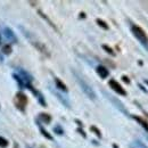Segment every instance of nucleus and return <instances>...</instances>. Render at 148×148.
I'll use <instances>...</instances> for the list:
<instances>
[{
    "instance_id": "obj_12",
    "label": "nucleus",
    "mask_w": 148,
    "mask_h": 148,
    "mask_svg": "<svg viewBox=\"0 0 148 148\" xmlns=\"http://www.w3.org/2000/svg\"><path fill=\"white\" fill-rule=\"evenodd\" d=\"M39 129H40L41 133H42V134H43V136H45V137H46L47 139H49V140H53V137H51V136H50V134H49V133H48V132H47L46 130L43 129L42 127H40V125H39Z\"/></svg>"
},
{
    "instance_id": "obj_23",
    "label": "nucleus",
    "mask_w": 148,
    "mask_h": 148,
    "mask_svg": "<svg viewBox=\"0 0 148 148\" xmlns=\"http://www.w3.org/2000/svg\"><path fill=\"white\" fill-rule=\"evenodd\" d=\"M145 82H146V83H147V84H148V80H146V81H145Z\"/></svg>"
},
{
    "instance_id": "obj_3",
    "label": "nucleus",
    "mask_w": 148,
    "mask_h": 148,
    "mask_svg": "<svg viewBox=\"0 0 148 148\" xmlns=\"http://www.w3.org/2000/svg\"><path fill=\"white\" fill-rule=\"evenodd\" d=\"M19 30H22V32L24 33V36L27 38V39L30 40V42H31V43H33V45L37 47V48L39 49V50H40V51H42V53H45V54H46L47 56H49V54L47 53V49H46V47H45V46H43L41 42H39L37 39L34 38V36H33V34H31V33H30L27 30H25V29H24V27H22V26H19Z\"/></svg>"
},
{
    "instance_id": "obj_13",
    "label": "nucleus",
    "mask_w": 148,
    "mask_h": 148,
    "mask_svg": "<svg viewBox=\"0 0 148 148\" xmlns=\"http://www.w3.org/2000/svg\"><path fill=\"white\" fill-rule=\"evenodd\" d=\"M2 53H3L5 55H9V54L12 53V48H10V46L5 45V46L2 47Z\"/></svg>"
},
{
    "instance_id": "obj_6",
    "label": "nucleus",
    "mask_w": 148,
    "mask_h": 148,
    "mask_svg": "<svg viewBox=\"0 0 148 148\" xmlns=\"http://www.w3.org/2000/svg\"><path fill=\"white\" fill-rule=\"evenodd\" d=\"M26 101H27V99H26V97H25L24 93L19 92L16 95V97H15V103H16V106L18 107L21 111H24L25 105H26Z\"/></svg>"
},
{
    "instance_id": "obj_15",
    "label": "nucleus",
    "mask_w": 148,
    "mask_h": 148,
    "mask_svg": "<svg viewBox=\"0 0 148 148\" xmlns=\"http://www.w3.org/2000/svg\"><path fill=\"white\" fill-rule=\"evenodd\" d=\"M97 24L99 25V26H101L103 29H105V30H108V25L104 22V21H101V19H97Z\"/></svg>"
},
{
    "instance_id": "obj_22",
    "label": "nucleus",
    "mask_w": 148,
    "mask_h": 148,
    "mask_svg": "<svg viewBox=\"0 0 148 148\" xmlns=\"http://www.w3.org/2000/svg\"><path fill=\"white\" fill-rule=\"evenodd\" d=\"M138 145H139V146H141L143 148H148L147 146H145V145H143V144H140V143H138Z\"/></svg>"
},
{
    "instance_id": "obj_8",
    "label": "nucleus",
    "mask_w": 148,
    "mask_h": 148,
    "mask_svg": "<svg viewBox=\"0 0 148 148\" xmlns=\"http://www.w3.org/2000/svg\"><path fill=\"white\" fill-rule=\"evenodd\" d=\"M96 71H97V73L98 75L101 77V79H106L107 76H108V70L105 67V66H101V65H99V66H97V69H96Z\"/></svg>"
},
{
    "instance_id": "obj_10",
    "label": "nucleus",
    "mask_w": 148,
    "mask_h": 148,
    "mask_svg": "<svg viewBox=\"0 0 148 148\" xmlns=\"http://www.w3.org/2000/svg\"><path fill=\"white\" fill-rule=\"evenodd\" d=\"M133 119H134L136 121H138L139 124H140L143 128H145V130L148 132V123L144 120V119H141V117H139V116H133Z\"/></svg>"
},
{
    "instance_id": "obj_19",
    "label": "nucleus",
    "mask_w": 148,
    "mask_h": 148,
    "mask_svg": "<svg viewBox=\"0 0 148 148\" xmlns=\"http://www.w3.org/2000/svg\"><path fill=\"white\" fill-rule=\"evenodd\" d=\"M54 130L56 131L57 134H63V133H64V131H63V129H62L60 127H55V129Z\"/></svg>"
},
{
    "instance_id": "obj_20",
    "label": "nucleus",
    "mask_w": 148,
    "mask_h": 148,
    "mask_svg": "<svg viewBox=\"0 0 148 148\" xmlns=\"http://www.w3.org/2000/svg\"><path fill=\"white\" fill-rule=\"evenodd\" d=\"M122 79H123V81L124 82H127V83H130V80L127 77V76H122Z\"/></svg>"
},
{
    "instance_id": "obj_4",
    "label": "nucleus",
    "mask_w": 148,
    "mask_h": 148,
    "mask_svg": "<svg viewBox=\"0 0 148 148\" xmlns=\"http://www.w3.org/2000/svg\"><path fill=\"white\" fill-rule=\"evenodd\" d=\"M108 84H110V87H111L112 89L116 93H119V95H121V96H127V91L123 89V87H122L117 81H115V80L112 79V80H110Z\"/></svg>"
},
{
    "instance_id": "obj_5",
    "label": "nucleus",
    "mask_w": 148,
    "mask_h": 148,
    "mask_svg": "<svg viewBox=\"0 0 148 148\" xmlns=\"http://www.w3.org/2000/svg\"><path fill=\"white\" fill-rule=\"evenodd\" d=\"M103 93H104V95H106V97H107V98H108V99L111 100L112 103H113V104L115 105V107H117V108H119L120 111L123 112V113H124V115H129V113H128V111H127V110L124 108V106L122 105V103H121V101H120L119 99H116V98L112 97L111 95H110V93H107L106 91H103Z\"/></svg>"
},
{
    "instance_id": "obj_11",
    "label": "nucleus",
    "mask_w": 148,
    "mask_h": 148,
    "mask_svg": "<svg viewBox=\"0 0 148 148\" xmlns=\"http://www.w3.org/2000/svg\"><path fill=\"white\" fill-rule=\"evenodd\" d=\"M13 77L17 81V83H18L19 88H23V87H25V84H24V82H23V80L21 79V76H19L18 74H13Z\"/></svg>"
},
{
    "instance_id": "obj_17",
    "label": "nucleus",
    "mask_w": 148,
    "mask_h": 148,
    "mask_svg": "<svg viewBox=\"0 0 148 148\" xmlns=\"http://www.w3.org/2000/svg\"><path fill=\"white\" fill-rule=\"evenodd\" d=\"M103 48H104V49H105V50H106V51H107L108 54H111L112 56L115 55V53H114V51L112 50V48H110L108 46H106V45H103Z\"/></svg>"
},
{
    "instance_id": "obj_18",
    "label": "nucleus",
    "mask_w": 148,
    "mask_h": 148,
    "mask_svg": "<svg viewBox=\"0 0 148 148\" xmlns=\"http://www.w3.org/2000/svg\"><path fill=\"white\" fill-rule=\"evenodd\" d=\"M91 130H92L93 132H95V133H96V134H97V136H98L99 138H101V133H100V131L97 129L96 127H91Z\"/></svg>"
},
{
    "instance_id": "obj_14",
    "label": "nucleus",
    "mask_w": 148,
    "mask_h": 148,
    "mask_svg": "<svg viewBox=\"0 0 148 148\" xmlns=\"http://www.w3.org/2000/svg\"><path fill=\"white\" fill-rule=\"evenodd\" d=\"M40 119H41L45 123H49L50 120H51V117H50L49 115H47V114H41V115H40Z\"/></svg>"
},
{
    "instance_id": "obj_2",
    "label": "nucleus",
    "mask_w": 148,
    "mask_h": 148,
    "mask_svg": "<svg viewBox=\"0 0 148 148\" xmlns=\"http://www.w3.org/2000/svg\"><path fill=\"white\" fill-rule=\"evenodd\" d=\"M131 31H132L133 36L139 40V42L144 47H146L148 50V37L147 34L145 33V31L140 26H138V25H131Z\"/></svg>"
},
{
    "instance_id": "obj_9",
    "label": "nucleus",
    "mask_w": 148,
    "mask_h": 148,
    "mask_svg": "<svg viewBox=\"0 0 148 148\" xmlns=\"http://www.w3.org/2000/svg\"><path fill=\"white\" fill-rule=\"evenodd\" d=\"M55 83H56V87H57L59 90H62V91H64V92H67V91H69V90H67V88H66V86H65V84H64L59 79H57V77H56Z\"/></svg>"
},
{
    "instance_id": "obj_21",
    "label": "nucleus",
    "mask_w": 148,
    "mask_h": 148,
    "mask_svg": "<svg viewBox=\"0 0 148 148\" xmlns=\"http://www.w3.org/2000/svg\"><path fill=\"white\" fill-rule=\"evenodd\" d=\"M77 132H80V133H81V134H82V136H83L84 138L87 137V136H86V133H84V132H83V131H82V130H81V129H77Z\"/></svg>"
},
{
    "instance_id": "obj_7",
    "label": "nucleus",
    "mask_w": 148,
    "mask_h": 148,
    "mask_svg": "<svg viewBox=\"0 0 148 148\" xmlns=\"http://www.w3.org/2000/svg\"><path fill=\"white\" fill-rule=\"evenodd\" d=\"M2 33H3V36H5V38L7 39V40H9L10 42H17V38H16V36L14 34V32L9 29V27H5L3 29V31H2Z\"/></svg>"
},
{
    "instance_id": "obj_1",
    "label": "nucleus",
    "mask_w": 148,
    "mask_h": 148,
    "mask_svg": "<svg viewBox=\"0 0 148 148\" xmlns=\"http://www.w3.org/2000/svg\"><path fill=\"white\" fill-rule=\"evenodd\" d=\"M73 74L75 75V79H76V81H77V83L80 84V87H81V89L83 90V92L87 95V97H89L91 100H96V93L93 91V89L79 75V74L76 73V72H74L73 71Z\"/></svg>"
},
{
    "instance_id": "obj_16",
    "label": "nucleus",
    "mask_w": 148,
    "mask_h": 148,
    "mask_svg": "<svg viewBox=\"0 0 148 148\" xmlns=\"http://www.w3.org/2000/svg\"><path fill=\"white\" fill-rule=\"evenodd\" d=\"M7 145H8V141H7L5 138L0 137V147L5 148V147H7Z\"/></svg>"
}]
</instances>
